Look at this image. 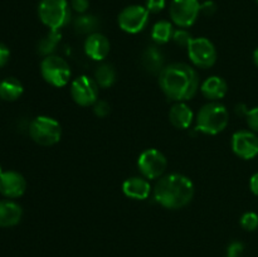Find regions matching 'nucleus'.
<instances>
[{"instance_id":"25","label":"nucleus","mask_w":258,"mask_h":257,"mask_svg":"<svg viewBox=\"0 0 258 257\" xmlns=\"http://www.w3.org/2000/svg\"><path fill=\"white\" fill-rule=\"evenodd\" d=\"M242 228L248 232H253L258 228V214L254 212H247L241 217Z\"/></svg>"},{"instance_id":"23","label":"nucleus","mask_w":258,"mask_h":257,"mask_svg":"<svg viewBox=\"0 0 258 257\" xmlns=\"http://www.w3.org/2000/svg\"><path fill=\"white\" fill-rule=\"evenodd\" d=\"M73 25H75L76 33L90 35L92 33H96L97 28L100 27V20L92 14H82L76 18Z\"/></svg>"},{"instance_id":"33","label":"nucleus","mask_w":258,"mask_h":257,"mask_svg":"<svg viewBox=\"0 0 258 257\" xmlns=\"http://www.w3.org/2000/svg\"><path fill=\"white\" fill-rule=\"evenodd\" d=\"M216 10H217V7L213 2H206L201 5V12L206 15L214 14Z\"/></svg>"},{"instance_id":"6","label":"nucleus","mask_w":258,"mask_h":257,"mask_svg":"<svg viewBox=\"0 0 258 257\" xmlns=\"http://www.w3.org/2000/svg\"><path fill=\"white\" fill-rule=\"evenodd\" d=\"M40 73L47 83L53 87H64L70 82L71 67L59 55H48L40 63Z\"/></svg>"},{"instance_id":"5","label":"nucleus","mask_w":258,"mask_h":257,"mask_svg":"<svg viewBox=\"0 0 258 257\" xmlns=\"http://www.w3.org/2000/svg\"><path fill=\"white\" fill-rule=\"evenodd\" d=\"M29 135L40 146H53L62 138V127L55 118L38 116L30 122Z\"/></svg>"},{"instance_id":"36","label":"nucleus","mask_w":258,"mask_h":257,"mask_svg":"<svg viewBox=\"0 0 258 257\" xmlns=\"http://www.w3.org/2000/svg\"><path fill=\"white\" fill-rule=\"evenodd\" d=\"M3 173V170H2V166H0V174H2Z\"/></svg>"},{"instance_id":"21","label":"nucleus","mask_w":258,"mask_h":257,"mask_svg":"<svg viewBox=\"0 0 258 257\" xmlns=\"http://www.w3.org/2000/svg\"><path fill=\"white\" fill-rule=\"evenodd\" d=\"M60 39H62V35H60L59 30H49L47 33V35H44L38 42V53L40 55H44V57L52 55L55 52V49H57L58 44L60 43Z\"/></svg>"},{"instance_id":"24","label":"nucleus","mask_w":258,"mask_h":257,"mask_svg":"<svg viewBox=\"0 0 258 257\" xmlns=\"http://www.w3.org/2000/svg\"><path fill=\"white\" fill-rule=\"evenodd\" d=\"M174 28L173 24L168 20H160L156 23L151 30V38L158 44H165L169 40L173 39Z\"/></svg>"},{"instance_id":"35","label":"nucleus","mask_w":258,"mask_h":257,"mask_svg":"<svg viewBox=\"0 0 258 257\" xmlns=\"http://www.w3.org/2000/svg\"><path fill=\"white\" fill-rule=\"evenodd\" d=\"M253 62H254V65L258 67V48L253 52Z\"/></svg>"},{"instance_id":"31","label":"nucleus","mask_w":258,"mask_h":257,"mask_svg":"<svg viewBox=\"0 0 258 257\" xmlns=\"http://www.w3.org/2000/svg\"><path fill=\"white\" fill-rule=\"evenodd\" d=\"M71 7L75 12L80 13V14H85L87 12L88 7H90V2L88 0H71Z\"/></svg>"},{"instance_id":"18","label":"nucleus","mask_w":258,"mask_h":257,"mask_svg":"<svg viewBox=\"0 0 258 257\" xmlns=\"http://www.w3.org/2000/svg\"><path fill=\"white\" fill-rule=\"evenodd\" d=\"M23 217V209L13 201H0V227L9 228L17 226Z\"/></svg>"},{"instance_id":"3","label":"nucleus","mask_w":258,"mask_h":257,"mask_svg":"<svg viewBox=\"0 0 258 257\" xmlns=\"http://www.w3.org/2000/svg\"><path fill=\"white\" fill-rule=\"evenodd\" d=\"M197 130L207 135H217L224 131L229 122V112L219 102H209L197 113Z\"/></svg>"},{"instance_id":"2","label":"nucleus","mask_w":258,"mask_h":257,"mask_svg":"<svg viewBox=\"0 0 258 257\" xmlns=\"http://www.w3.org/2000/svg\"><path fill=\"white\" fill-rule=\"evenodd\" d=\"M194 184L183 174L173 173L161 176L154 188V199L166 209H180L188 206L194 197Z\"/></svg>"},{"instance_id":"22","label":"nucleus","mask_w":258,"mask_h":257,"mask_svg":"<svg viewBox=\"0 0 258 257\" xmlns=\"http://www.w3.org/2000/svg\"><path fill=\"white\" fill-rule=\"evenodd\" d=\"M95 81L98 87H111L116 81V71L113 66L108 65V63H103V65L98 66L95 71Z\"/></svg>"},{"instance_id":"28","label":"nucleus","mask_w":258,"mask_h":257,"mask_svg":"<svg viewBox=\"0 0 258 257\" xmlns=\"http://www.w3.org/2000/svg\"><path fill=\"white\" fill-rule=\"evenodd\" d=\"M93 111H95L96 116H98V117H106L111 112V107L106 101L97 100L93 105Z\"/></svg>"},{"instance_id":"19","label":"nucleus","mask_w":258,"mask_h":257,"mask_svg":"<svg viewBox=\"0 0 258 257\" xmlns=\"http://www.w3.org/2000/svg\"><path fill=\"white\" fill-rule=\"evenodd\" d=\"M165 62L164 58V53L159 49L158 47L153 45V47L146 48L145 52L143 53V58H141V63H143L144 68L150 73H160Z\"/></svg>"},{"instance_id":"7","label":"nucleus","mask_w":258,"mask_h":257,"mask_svg":"<svg viewBox=\"0 0 258 257\" xmlns=\"http://www.w3.org/2000/svg\"><path fill=\"white\" fill-rule=\"evenodd\" d=\"M138 168L144 178L153 180L163 176L168 168V160L158 149H146L139 156Z\"/></svg>"},{"instance_id":"30","label":"nucleus","mask_w":258,"mask_h":257,"mask_svg":"<svg viewBox=\"0 0 258 257\" xmlns=\"http://www.w3.org/2000/svg\"><path fill=\"white\" fill-rule=\"evenodd\" d=\"M166 0H146L145 8L149 13H159L165 8Z\"/></svg>"},{"instance_id":"29","label":"nucleus","mask_w":258,"mask_h":257,"mask_svg":"<svg viewBox=\"0 0 258 257\" xmlns=\"http://www.w3.org/2000/svg\"><path fill=\"white\" fill-rule=\"evenodd\" d=\"M244 246L242 242L233 241L229 243L228 248H227V257H239L243 253Z\"/></svg>"},{"instance_id":"26","label":"nucleus","mask_w":258,"mask_h":257,"mask_svg":"<svg viewBox=\"0 0 258 257\" xmlns=\"http://www.w3.org/2000/svg\"><path fill=\"white\" fill-rule=\"evenodd\" d=\"M191 39H193V37H191V34L188 32V30L181 29V28L180 29L174 30L173 40L176 43V44L180 45V47H184V48L188 47Z\"/></svg>"},{"instance_id":"27","label":"nucleus","mask_w":258,"mask_h":257,"mask_svg":"<svg viewBox=\"0 0 258 257\" xmlns=\"http://www.w3.org/2000/svg\"><path fill=\"white\" fill-rule=\"evenodd\" d=\"M246 120L249 128H251L252 131H254V133H258V106L247 111Z\"/></svg>"},{"instance_id":"8","label":"nucleus","mask_w":258,"mask_h":257,"mask_svg":"<svg viewBox=\"0 0 258 257\" xmlns=\"http://www.w3.org/2000/svg\"><path fill=\"white\" fill-rule=\"evenodd\" d=\"M186 50L189 59L198 68H211L217 60V49L208 38H193Z\"/></svg>"},{"instance_id":"34","label":"nucleus","mask_w":258,"mask_h":257,"mask_svg":"<svg viewBox=\"0 0 258 257\" xmlns=\"http://www.w3.org/2000/svg\"><path fill=\"white\" fill-rule=\"evenodd\" d=\"M249 188H251L252 193L258 197V171L251 176V180H249Z\"/></svg>"},{"instance_id":"14","label":"nucleus","mask_w":258,"mask_h":257,"mask_svg":"<svg viewBox=\"0 0 258 257\" xmlns=\"http://www.w3.org/2000/svg\"><path fill=\"white\" fill-rule=\"evenodd\" d=\"M111 44L107 37L101 33H92L87 37L85 42V52L91 59L103 60L110 54Z\"/></svg>"},{"instance_id":"1","label":"nucleus","mask_w":258,"mask_h":257,"mask_svg":"<svg viewBox=\"0 0 258 257\" xmlns=\"http://www.w3.org/2000/svg\"><path fill=\"white\" fill-rule=\"evenodd\" d=\"M159 85L168 98L175 102H186L198 92L199 77L189 65L171 63L159 73Z\"/></svg>"},{"instance_id":"10","label":"nucleus","mask_w":258,"mask_h":257,"mask_svg":"<svg viewBox=\"0 0 258 257\" xmlns=\"http://www.w3.org/2000/svg\"><path fill=\"white\" fill-rule=\"evenodd\" d=\"M149 14L145 7L130 5L126 7L118 15V25L123 32L128 34H136L145 29L149 22Z\"/></svg>"},{"instance_id":"15","label":"nucleus","mask_w":258,"mask_h":257,"mask_svg":"<svg viewBox=\"0 0 258 257\" xmlns=\"http://www.w3.org/2000/svg\"><path fill=\"white\" fill-rule=\"evenodd\" d=\"M122 191L127 198L135 201H145L151 193V185L144 176H133L123 181Z\"/></svg>"},{"instance_id":"9","label":"nucleus","mask_w":258,"mask_h":257,"mask_svg":"<svg viewBox=\"0 0 258 257\" xmlns=\"http://www.w3.org/2000/svg\"><path fill=\"white\" fill-rule=\"evenodd\" d=\"M169 12L174 24L180 28H188L198 19L201 4L199 0H171Z\"/></svg>"},{"instance_id":"13","label":"nucleus","mask_w":258,"mask_h":257,"mask_svg":"<svg viewBox=\"0 0 258 257\" xmlns=\"http://www.w3.org/2000/svg\"><path fill=\"white\" fill-rule=\"evenodd\" d=\"M27 181L24 176L14 170L3 171L0 174V193L10 199L19 198L25 193Z\"/></svg>"},{"instance_id":"4","label":"nucleus","mask_w":258,"mask_h":257,"mask_svg":"<svg viewBox=\"0 0 258 257\" xmlns=\"http://www.w3.org/2000/svg\"><path fill=\"white\" fill-rule=\"evenodd\" d=\"M38 15L49 30H60L71 20L70 4L67 0H42L38 7Z\"/></svg>"},{"instance_id":"12","label":"nucleus","mask_w":258,"mask_h":257,"mask_svg":"<svg viewBox=\"0 0 258 257\" xmlns=\"http://www.w3.org/2000/svg\"><path fill=\"white\" fill-rule=\"evenodd\" d=\"M231 145L233 153L244 160H251L258 155V136L254 131H237L232 136Z\"/></svg>"},{"instance_id":"11","label":"nucleus","mask_w":258,"mask_h":257,"mask_svg":"<svg viewBox=\"0 0 258 257\" xmlns=\"http://www.w3.org/2000/svg\"><path fill=\"white\" fill-rule=\"evenodd\" d=\"M98 92H100L98 85L93 78H90L88 76H80L75 78L71 85V96L73 101L83 107L95 105L96 101L98 100Z\"/></svg>"},{"instance_id":"37","label":"nucleus","mask_w":258,"mask_h":257,"mask_svg":"<svg viewBox=\"0 0 258 257\" xmlns=\"http://www.w3.org/2000/svg\"><path fill=\"white\" fill-rule=\"evenodd\" d=\"M256 2H257V4H258V0H256Z\"/></svg>"},{"instance_id":"20","label":"nucleus","mask_w":258,"mask_h":257,"mask_svg":"<svg viewBox=\"0 0 258 257\" xmlns=\"http://www.w3.org/2000/svg\"><path fill=\"white\" fill-rule=\"evenodd\" d=\"M22 82L14 77H8L0 82V98L4 101H15L23 95Z\"/></svg>"},{"instance_id":"17","label":"nucleus","mask_w":258,"mask_h":257,"mask_svg":"<svg viewBox=\"0 0 258 257\" xmlns=\"http://www.w3.org/2000/svg\"><path fill=\"white\" fill-rule=\"evenodd\" d=\"M169 120L174 127L185 130V128L190 127L194 120V113L185 102H176L171 106L170 112H169Z\"/></svg>"},{"instance_id":"16","label":"nucleus","mask_w":258,"mask_h":257,"mask_svg":"<svg viewBox=\"0 0 258 257\" xmlns=\"http://www.w3.org/2000/svg\"><path fill=\"white\" fill-rule=\"evenodd\" d=\"M201 92L207 100H209L211 102H216V101L222 100L227 95L228 85L219 76H212L202 83Z\"/></svg>"},{"instance_id":"32","label":"nucleus","mask_w":258,"mask_h":257,"mask_svg":"<svg viewBox=\"0 0 258 257\" xmlns=\"http://www.w3.org/2000/svg\"><path fill=\"white\" fill-rule=\"evenodd\" d=\"M10 58V50L5 44L0 43V68L8 63Z\"/></svg>"}]
</instances>
